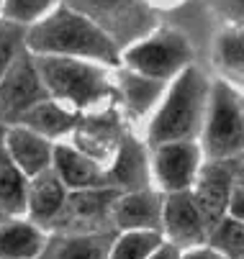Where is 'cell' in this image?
I'll return each mask as SVG.
<instances>
[{"instance_id": "cell-11", "label": "cell", "mask_w": 244, "mask_h": 259, "mask_svg": "<svg viewBox=\"0 0 244 259\" xmlns=\"http://www.w3.org/2000/svg\"><path fill=\"white\" fill-rule=\"evenodd\" d=\"M234 180H236V175H234V167L229 159H211L206 167H200V172L195 177L193 195L206 218L208 234L229 213V198H231Z\"/></svg>"}, {"instance_id": "cell-35", "label": "cell", "mask_w": 244, "mask_h": 259, "mask_svg": "<svg viewBox=\"0 0 244 259\" xmlns=\"http://www.w3.org/2000/svg\"><path fill=\"white\" fill-rule=\"evenodd\" d=\"M6 218H8V215H6L3 210H0V224H3V221H6Z\"/></svg>"}, {"instance_id": "cell-33", "label": "cell", "mask_w": 244, "mask_h": 259, "mask_svg": "<svg viewBox=\"0 0 244 259\" xmlns=\"http://www.w3.org/2000/svg\"><path fill=\"white\" fill-rule=\"evenodd\" d=\"M229 162H231V167H234V175L244 180V154H239V157H234V159H229Z\"/></svg>"}, {"instance_id": "cell-24", "label": "cell", "mask_w": 244, "mask_h": 259, "mask_svg": "<svg viewBox=\"0 0 244 259\" xmlns=\"http://www.w3.org/2000/svg\"><path fill=\"white\" fill-rule=\"evenodd\" d=\"M159 244H162V234L154 229L124 231V236L113 241L111 259H149Z\"/></svg>"}, {"instance_id": "cell-14", "label": "cell", "mask_w": 244, "mask_h": 259, "mask_svg": "<svg viewBox=\"0 0 244 259\" xmlns=\"http://www.w3.org/2000/svg\"><path fill=\"white\" fill-rule=\"evenodd\" d=\"M162 213H165V198L157 195L149 188L142 190H129L121 193L113 208V226L121 231L134 229H154L162 226Z\"/></svg>"}, {"instance_id": "cell-31", "label": "cell", "mask_w": 244, "mask_h": 259, "mask_svg": "<svg viewBox=\"0 0 244 259\" xmlns=\"http://www.w3.org/2000/svg\"><path fill=\"white\" fill-rule=\"evenodd\" d=\"M183 259H229L226 254H221L219 249H206V246H198V249H190L183 254Z\"/></svg>"}, {"instance_id": "cell-26", "label": "cell", "mask_w": 244, "mask_h": 259, "mask_svg": "<svg viewBox=\"0 0 244 259\" xmlns=\"http://www.w3.org/2000/svg\"><path fill=\"white\" fill-rule=\"evenodd\" d=\"M214 28H244V0H195Z\"/></svg>"}, {"instance_id": "cell-10", "label": "cell", "mask_w": 244, "mask_h": 259, "mask_svg": "<svg viewBox=\"0 0 244 259\" xmlns=\"http://www.w3.org/2000/svg\"><path fill=\"white\" fill-rule=\"evenodd\" d=\"M124 139H126V134H124V123L116 113V105L80 116V123L75 128V146H80L85 154H90L100 164L113 162Z\"/></svg>"}, {"instance_id": "cell-32", "label": "cell", "mask_w": 244, "mask_h": 259, "mask_svg": "<svg viewBox=\"0 0 244 259\" xmlns=\"http://www.w3.org/2000/svg\"><path fill=\"white\" fill-rule=\"evenodd\" d=\"M149 259H183V256H180V251H178V244L170 241V244H159Z\"/></svg>"}, {"instance_id": "cell-21", "label": "cell", "mask_w": 244, "mask_h": 259, "mask_svg": "<svg viewBox=\"0 0 244 259\" xmlns=\"http://www.w3.org/2000/svg\"><path fill=\"white\" fill-rule=\"evenodd\" d=\"M77 123H80V113L69 105L59 103L57 98H49V100L39 103L36 108H31L21 121V126H28L47 139H59L64 134H75Z\"/></svg>"}, {"instance_id": "cell-17", "label": "cell", "mask_w": 244, "mask_h": 259, "mask_svg": "<svg viewBox=\"0 0 244 259\" xmlns=\"http://www.w3.org/2000/svg\"><path fill=\"white\" fill-rule=\"evenodd\" d=\"M106 180H108V188H116L121 193L149 188V162L144 154V146L136 139L126 136L121 141L113 162L106 169Z\"/></svg>"}, {"instance_id": "cell-28", "label": "cell", "mask_w": 244, "mask_h": 259, "mask_svg": "<svg viewBox=\"0 0 244 259\" xmlns=\"http://www.w3.org/2000/svg\"><path fill=\"white\" fill-rule=\"evenodd\" d=\"M26 26L11 18H0V80L13 64V59L26 49Z\"/></svg>"}, {"instance_id": "cell-19", "label": "cell", "mask_w": 244, "mask_h": 259, "mask_svg": "<svg viewBox=\"0 0 244 259\" xmlns=\"http://www.w3.org/2000/svg\"><path fill=\"white\" fill-rule=\"evenodd\" d=\"M54 169L64 180L67 188L83 190V188H103L108 185L106 169L98 159L85 154L80 146H57L54 149Z\"/></svg>"}, {"instance_id": "cell-4", "label": "cell", "mask_w": 244, "mask_h": 259, "mask_svg": "<svg viewBox=\"0 0 244 259\" xmlns=\"http://www.w3.org/2000/svg\"><path fill=\"white\" fill-rule=\"evenodd\" d=\"M195 54L198 47L183 28L172 23H159L152 33H147L144 39L134 41L121 52V64L142 72V75L170 82L183 69L195 64Z\"/></svg>"}, {"instance_id": "cell-34", "label": "cell", "mask_w": 244, "mask_h": 259, "mask_svg": "<svg viewBox=\"0 0 244 259\" xmlns=\"http://www.w3.org/2000/svg\"><path fill=\"white\" fill-rule=\"evenodd\" d=\"M3 139H6V126L0 123V141H3Z\"/></svg>"}, {"instance_id": "cell-30", "label": "cell", "mask_w": 244, "mask_h": 259, "mask_svg": "<svg viewBox=\"0 0 244 259\" xmlns=\"http://www.w3.org/2000/svg\"><path fill=\"white\" fill-rule=\"evenodd\" d=\"M147 3H149L159 16H170V13H175L178 8H183L188 0H147Z\"/></svg>"}, {"instance_id": "cell-27", "label": "cell", "mask_w": 244, "mask_h": 259, "mask_svg": "<svg viewBox=\"0 0 244 259\" xmlns=\"http://www.w3.org/2000/svg\"><path fill=\"white\" fill-rule=\"evenodd\" d=\"M62 0H3V18H11L21 26H33L49 16Z\"/></svg>"}, {"instance_id": "cell-6", "label": "cell", "mask_w": 244, "mask_h": 259, "mask_svg": "<svg viewBox=\"0 0 244 259\" xmlns=\"http://www.w3.org/2000/svg\"><path fill=\"white\" fill-rule=\"evenodd\" d=\"M62 3L93 18L121 47V52L159 26V13L147 0H62Z\"/></svg>"}, {"instance_id": "cell-20", "label": "cell", "mask_w": 244, "mask_h": 259, "mask_svg": "<svg viewBox=\"0 0 244 259\" xmlns=\"http://www.w3.org/2000/svg\"><path fill=\"white\" fill-rule=\"evenodd\" d=\"M64 188L67 185L54 167L33 175V180L28 182V213L33 218V224L52 226V221L59 215L67 200Z\"/></svg>"}, {"instance_id": "cell-18", "label": "cell", "mask_w": 244, "mask_h": 259, "mask_svg": "<svg viewBox=\"0 0 244 259\" xmlns=\"http://www.w3.org/2000/svg\"><path fill=\"white\" fill-rule=\"evenodd\" d=\"M6 146H8V152L11 157L16 159V164L28 175H39L49 167H54V149H52V144L47 136L36 134L33 128L28 126H16L11 131H6Z\"/></svg>"}, {"instance_id": "cell-2", "label": "cell", "mask_w": 244, "mask_h": 259, "mask_svg": "<svg viewBox=\"0 0 244 259\" xmlns=\"http://www.w3.org/2000/svg\"><path fill=\"white\" fill-rule=\"evenodd\" d=\"M211 93L214 77H208L206 69L198 64H190L175 80H170L167 93L147 128V141L152 149L170 141H198L206 126Z\"/></svg>"}, {"instance_id": "cell-1", "label": "cell", "mask_w": 244, "mask_h": 259, "mask_svg": "<svg viewBox=\"0 0 244 259\" xmlns=\"http://www.w3.org/2000/svg\"><path fill=\"white\" fill-rule=\"evenodd\" d=\"M26 49L33 54H57L93 59L108 67L121 64V47L85 13L59 3L49 16L28 26Z\"/></svg>"}, {"instance_id": "cell-22", "label": "cell", "mask_w": 244, "mask_h": 259, "mask_svg": "<svg viewBox=\"0 0 244 259\" xmlns=\"http://www.w3.org/2000/svg\"><path fill=\"white\" fill-rule=\"evenodd\" d=\"M47 239L36 224L28 221H3L0 224V259H36Z\"/></svg>"}, {"instance_id": "cell-8", "label": "cell", "mask_w": 244, "mask_h": 259, "mask_svg": "<svg viewBox=\"0 0 244 259\" xmlns=\"http://www.w3.org/2000/svg\"><path fill=\"white\" fill-rule=\"evenodd\" d=\"M121 190L116 188H83L67 195L59 215L52 221V229L59 234H95V231H113V208Z\"/></svg>"}, {"instance_id": "cell-15", "label": "cell", "mask_w": 244, "mask_h": 259, "mask_svg": "<svg viewBox=\"0 0 244 259\" xmlns=\"http://www.w3.org/2000/svg\"><path fill=\"white\" fill-rule=\"evenodd\" d=\"M116 234L95 231V234H59L52 236L36 259H111Z\"/></svg>"}, {"instance_id": "cell-36", "label": "cell", "mask_w": 244, "mask_h": 259, "mask_svg": "<svg viewBox=\"0 0 244 259\" xmlns=\"http://www.w3.org/2000/svg\"><path fill=\"white\" fill-rule=\"evenodd\" d=\"M0 13H3V0H0Z\"/></svg>"}, {"instance_id": "cell-29", "label": "cell", "mask_w": 244, "mask_h": 259, "mask_svg": "<svg viewBox=\"0 0 244 259\" xmlns=\"http://www.w3.org/2000/svg\"><path fill=\"white\" fill-rule=\"evenodd\" d=\"M229 215L241 218L244 221V180L236 177L234 188H231V198H229Z\"/></svg>"}, {"instance_id": "cell-16", "label": "cell", "mask_w": 244, "mask_h": 259, "mask_svg": "<svg viewBox=\"0 0 244 259\" xmlns=\"http://www.w3.org/2000/svg\"><path fill=\"white\" fill-rule=\"evenodd\" d=\"M208 62L219 80L244 93V28H219L208 47Z\"/></svg>"}, {"instance_id": "cell-23", "label": "cell", "mask_w": 244, "mask_h": 259, "mask_svg": "<svg viewBox=\"0 0 244 259\" xmlns=\"http://www.w3.org/2000/svg\"><path fill=\"white\" fill-rule=\"evenodd\" d=\"M26 172L11 157L6 141H0V210L6 215H18L28 210V182Z\"/></svg>"}, {"instance_id": "cell-12", "label": "cell", "mask_w": 244, "mask_h": 259, "mask_svg": "<svg viewBox=\"0 0 244 259\" xmlns=\"http://www.w3.org/2000/svg\"><path fill=\"white\" fill-rule=\"evenodd\" d=\"M162 229L178 246H198L208 239V226L193 190H175L165 195Z\"/></svg>"}, {"instance_id": "cell-7", "label": "cell", "mask_w": 244, "mask_h": 259, "mask_svg": "<svg viewBox=\"0 0 244 259\" xmlns=\"http://www.w3.org/2000/svg\"><path fill=\"white\" fill-rule=\"evenodd\" d=\"M49 98L52 93L44 85L36 57L23 49L0 80V123H21L31 108Z\"/></svg>"}, {"instance_id": "cell-3", "label": "cell", "mask_w": 244, "mask_h": 259, "mask_svg": "<svg viewBox=\"0 0 244 259\" xmlns=\"http://www.w3.org/2000/svg\"><path fill=\"white\" fill-rule=\"evenodd\" d=\"M33 57H36V67L52 98L69 105L77 113H95V110H106L118 103L116 75H111L108 64L57 54Z\"/></svg>"}, {"instance_id": "cell-13", "label": "cell", "mask_w": 244, "mask_h": 259, "mask_svg": "<svg viewBox=\"0 0 244 259\" xmlns=\"http://www.w3.org/2000/svg\"><path fill=\"white\" fill-rule=\"evenodd\" d=\"M167 80H157L149 75H142L136 69H129L118 64L116 69V93H118V105L124 110V116L131 121H139L149 116L152 110L162 103L167 93Z\"/></svg>"}, {"instance_id": "cell-9", "label": "cell", "mask_w": 244, "mask_h": 259, "mask_svg": "<svg viewBox=\"0 0 244 259\" xmlns=\"http://www.w3.org/2000/svg\"><path fill=\"white\" fill-rule=\"evenodd\" d=\"M200 154H203V146H198L195 139L154 146L152 169H154V180L159 182V188L165 193L190 190L200 172Z\"/></svg>"}, {"instance_id": "cell-5", "label": "cell", "mask_w": 244, "mask_h": 259, "mask_svg": "<svg viewBox=\"0 0 244 259\" xmlns=\"http://www.w3.org/2000/svg\"><path fill=\"white\" fill-rule=\"evenodd\" d=\"M208 159H234L244 154V93L214 77L211 105L200 134Z\"/></svg>"}, {"instance_id": "cell-25", "label": "cell", "mask_w": 244, "mask_h": 259, "mask_svg": "<svg viewBox=\"0 0 244 259\" xmlns=\"http://www.w3.org/2000/svg\"><path fill=\"white\" fill-rule=\"evenodd\" d=\"M214 249L226 254L229 259H244V221L234 215H224L208 234Z\"/></svg>"}]
</instances>
